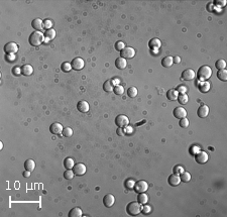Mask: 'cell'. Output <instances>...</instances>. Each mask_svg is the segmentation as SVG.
Masks as SVG:
<instances>
[{"label": "cell", "instance_id": "cell-47", "mask_svg": "<svg viewBox=\"0 0 227 217\" xmlns=\"http://www.w3.org/2000/svg\"><path fill=\"white\" fill-rule=\"evenodd\" d=\"M5 59L7 60V62H13L15 60V56L14 55H6L5 56Z\"/></svg>", "mask_w": 227, "mask_h": 217}, {"label": "cell", "instance_id": "cell-21", "mask_svg": "<svg viewBox=\"0 0 227 217\" xmlns=\"http://www.w3.org/2000/svg\"><path fill=\"white\" fill-rule=\"evenodd\" d=\"M211 88V84L207 82V81H202V83H200L198 85V89L200 90L202 93H206V92H208L209 90H210Z\"/></svg>", "mask_w": 227, "mask_h": 217}, {"label": "cell", "instance_id": "cell-1", "mask_svg": "<svg viewBox=\"0 0 227 217\" xmlns=\"http://www.w3.org/2000/svg\"><path fill=\"white\" fill-rule=\"evenodd\" d=\"M29 42L30 45H34V47H39L40 45H42V43L45 42V34H42V32L35 30V32H34L29 35Z\"/></svg>", "mask_w": 227, "mask_h": 217}, {"label": "cell", "instance_id": "cell-19", "mask_svg": "<svg viewBox=\"0 0 227 217\" xmlns=\"http://www.w3.org/2000/svg\"><path fill=\"white\" fill-rule=\"evenodd\" d=\"M127 66V62L125 59L123 58H117L115 60V67L117 69H119V70H123V69H125Z\"/></svg>", "mask_w": 227, "mask_h": 217}, {"label": "cell", "instance_id": "cell-40", "mask_svg": "<svg viewBox=\"0 0 227 217\" xmlns=\"http://www.w3.org/2000/svg\"><path fill=\"white\" fill-rule=\"evenodd\" d=\"M134 185H135V181L132 180V179H128V180H126L125 182V188L128 189V190H130V189L134 188Z\"/></svg>", "mask_w": 227, "mask_h": 217}, {"label": "cell", "instance_id": "cell-4", "mask_svg": "<svg viewBox=\"0 0 227 217\" xmlns=\"http://www.w3.org/2000/svg\"><path fill=\"white\" fill-rule=\"evenodd\" d=\"M4 53L6 55H15L18 52V45L15 43H7L3 48Z\"/></svg>", "mask_w": 227, "mask_h": 217}, {"label": "cell", "instance_id": "cell-6", "mask_svg": "<svg viewBox=\"0 0 227 217\" xmlns=\"http://www.w3.org/2000/svg\"><path fill=\"white\" fill-rule=\"evenodd\" d=\"M149 189V185L145 181L141 180L138 181V182H135V185H134V190L136 191L137 193H144L147 191Z\"/></svg>", "mask_w": 227, "mask_h": 217}, {"label": "cell", "instance_id": "cell-33", "mask_svg": "<svg viewBox=\"0 0 227 217\" xmlns=\"http://www.w3.org/2000/svg\"><path fill=\"white\" fill-rule=\"evenodd\" d=\"M61 69H62L63 72L68 73V72H70V71L72 70V65H71V63L64 62L62 64V66H61Z\"/></svg>", "mask_w": 227, "mask_h": 217}, {"label": "cell", "instance_id": "cell-12", "mask_svg": "<svg viewBox=\"0 0 227 217\" xmlns=\"http://www.w3.org/2000/svg\"><path fill=\"white\" fill-rule=\"evenodd\" d=\"M63 126L61 123H58V122H55L53 123L52 125L50 126V131L52 132L53 134L55 135H58V134H62L63 132Z\"/></svg>", "mask_w": 227, "mask_h": 217}, {"label": "cell", "instance_id": "cell-16", "mask_svg": "<svg viewBox=\"0 0 227 217\" xmlns=\"http://www.w3.org/2000/svg\"><path fill=\"white\" fill-rule=\"evenodd\" d=\"M77 109L80 112H83V113H85V112H88V110L90 109V106H89V103H88L87 101L82 100V101H79L78 102Z\"/></svg>", "mask_w": 227, "mask_h": 217}, {"label": "cell", "instance_id": "cell-39", "mask_svg": "<svg viewBox=\"0 0 227 217\" xmlns=\"http://www.w3.org/2000/svg\"><path fill=\"white\" fill-rule=\"evenodd\" d=\"M74 171L72 170H67L65 171V173H64V177H65V179H67V180H72V179L74 178Z\"/></svg>", "mask_w": 227, "mask_h": 217}, {"label": "cell", "instance_id": "cell-20", "mask_svg": "<svg viewBox=\"0 0 227 217\" xmlns=\"http://www.w3.org/2000/svg\"><path fill=\"white\" fill-rule=\"evenodd\" d=\"M178 96H179V92L176 89H171L167 92V98L171 101H176L178 99Z\"/></svg>", "mask_w": 227, "mask_h": 217}, {"label": "cell", "instance_id": "cell-18", "mask_svg": "<svg viewBox=\"0 0 227 217\" xmlns=\"http://www.w3.org/2000/svg\"><path fill=\"white\" fill-rule=\"evenodd\" d=\"M31 25L35 30H39V32H40V30L44 29V20H42L40 18H35V19L32 20Z\"/></svg>", "mask_w": 227, "mask_h": 217}, {"label": "cell", "instance_id": "cell-26", "mask_svg": "<svg viewBox=\"0 0 227 217\" xmlns=\"http://www.w3.org/2000/svg\"><path fill=\"white\" fill-rule=\"evenodd\" d=\"M45 42L48 40H52L56 37V30L51 29H47L45 32Z\"/></svg>", "mask_w": 227, "mask_h": 217}, {"label": "cell", "instance_id": "cell-38", "mask_svg": "<svg viewBox=\"0 0 227 217\" xmlns=\"http://www.w3.org/2000/svg\"><path fill=\"white\" fill-rule=\"evenodd\" d=\"M62 134L66 137H71L73 135V129L71 128V127H65V128L63 129Z\"/></svg>", "mask_w": 227, "mask_h": 217}, {"label": "cell", "instance_id": "cell-50", "mask_svg": "<svg viewBox=\"0 0 227 217\" xmlns=\"http://www.w3.org/2000/svg\"><path fill=\"white\" fill-rule=\"evenodd\" d=\"M215 3H217V5H221V6H224V5L226 4V1L225 0H217V1H215Z\"/></svg>", "mask_w": 227, "mask_h": 217}, {"label": "cell", "instance_id": "cell-30", "mask_svg": "<svg viewBox=\"0 0 227 217\" xmlns=\"http://www.w3.org/2000/svg\"><path fill=\"white\" fill-rule=\"evenodd\" d=\"M217 78L219 79V80L223 81V82H226L227 81V71L225 70V69L218 71L217 72Z\"/></svg>", "mask_w": 227, "mask_h": 217}, {"label": "cell", "instance_id": "cell-49", "mask_svg": "<svg viewBox=\"0 0 227 217\" xmlns=\"http://www.w3.org/2000/svg\"><path fill=\"white\" fill-rule=\"evenodd\" d=\"M116 132H117V134H118L119 136H123V135H124V130L122 129L121 127H118L117 130H116Z\"/></svg>", "mask_w": 227, "mask_h": 217}, {"label": "cell", "instance_id": "cell-11", "mask_svg": "<svg viewBox=\"0 0 227 217\" xmlns=\"http://www.w3.org/2000/svg\"><path fill=\"white\" fill-rule=\"evenodd\" d=\"M195 77H196V74L192 69H186V70L183 71V73H182L183 80L191 81V80H193V79H195Z\"/></svg>", "mask_w": 227, "mask_h": 217}, {"label": "cell", "instance_id": "cell-31", "mask_svg": "<svg viewBox=\"0 0 227 217\" xmlns=\"http://www.w3.org/2000/svg\"><path fill=\"white\" fill-rule=\"evenodd\" d=\"M137 201L140 204H146V202L149 201V196L145 193H139L138 197H137Z\"/></svg>", "mask_w": 227, "mask_h": 217}, {"label": "cell", "instance_id": "cell-32", "mask_svg": "<svg viewBox=\"0 0 227 217\" xmlns=\"http://www.w3.org/2000/svg\"><path fill=\"white\" fill-rule=\"evenodd\" d=\"M180 178H181V182H185V183L190 182L191 181V174L189 172H183L182 174H181Z\"/></svg>", "mask_w": 227, "mask_h": 217}, {"label": "cell", "instance_id": "cell-5", "mask_svg": "<svg viewBox=\"0 0 227 217\" xmlns=\"http://www.w3.org/2000/svg\"><path fill=\"white\" fill-rule=\"evenodd\" d=\"M115 124L118 127H126L129 124V119L126 115H123V114H119L118 116H116L115 118Z\"/></svg>", "mask_w": 227, "mask_h": 217}, {"label": "cell", "instance_id": "cell-25", "mask_svg": "<svg viewBox=\"0 0 227 217\" xmlns=\"http://www.w3.org/2000/svg\"><path fill=\"white\" fill-rule=\"evenodd\" d=\"M173 64H174V60H173V57H171V56L165 57L162 61V65H163V67H165V68H170Z\"/></svg>", "mask_w": 227, "mask_h": 217}, {"label": "cell", "instance_id": "cell-41", "mask_svg": "<svg viewBox=\"0 0 227 217\" xmlns=\"http://www.w3.org/2000/svg\"><path fill=\"white\" fill-rule=\"evenodd\" d=\"M179 125L182 127V128H187V127L189 126V120L187 118H182V119H180V121H179Z\"/></svg>", "mask_w": 227, "mask_h": 217}, {"label": "cell", "instance_id": "cell-24", "mask_svg": "<svg viewBox=\"0 0 227 217\" xmlns=\"http://www.w3.org/2000/svg\"><path fill=\"white\" fill-rule=\"evenodd\" d=\"M83 212L79 207H75L71 209V211L69 212V217H82Z\"/></svg>", "mask_w": 227, "mask_h": 217}, {"label": "cell", "instance_id": "cell-35", "mask_svg": "<svg viewBox=\"0 0 227 217\" xmlns=\"http://www.w3.org/2000/svg\"><path fill=\"white\" fill-rule=\"evenodd\" d=\"M137 89L135 88V87H130V88H128V90H127V95H128V97H130V98H134L136 95H137Z\"/></svg>", "mask_w": 227, "mask_h": 217}, {"label": "cell", "instance_id": "cell-27", "mask_svg": "<svg viewBox=\"0 0 227 217\" xmlns=\"http://www.w3.org/2000/svg\"><path fill=\"white\" fill-rule=\"evenodd\" d=\"M35 168V163L32 160H26L24 162V169L29 172H32Z\"/></svg>", "mask_w": 227, "mask_h": 217}, {"label": "cell", "instance_id": "cell-37", "mask_svg": "<svg viewBox=\"0 0 227 217\" xmlns=\"http://www.w3.org/2000/svg\"><path fill=\"white\" fill-rule=\"evenodd\" d=\"M113 92L116 94V95H122V94L124 93V88H123V86H121V85H116V86H114Z\"/></svg>", "mask_w": 227, "mask_h": 217}, {"label": "cell", "instance_id": "cell-14", "mask_svg": "<svg viewBox=\"0 0 227 217\" xmlns=\"http://www.w3.org/2000/svg\"><path fill=\"white\" fill-rule=\"evenodd\" d=\"M114 203H115V197L112 194H107L103 198V204L106 207H112Z\"/></svg>", "mask_w": 227, "mask_h": 217}, {"label": "cell", "instance_id": "cell-17", "mask_svg": "<svg viewBox=\"0 0 227 217\" xmlns=\"http://www.w3.org/2000/svg\"><path fill=\"white\" fill-rule=\"evenodd\" d=\"M168 182L171 186H178L181 183V178L179 175H176V174H172L170 176L169 179H168Z\"/></svg>", "mask_w": 227, "mask_h": 217}, {"label": "cell", "instance_id": "cell-22", "mask_svg": "<svg viewBox=\"0 0 227 217\" xmlns=\"http://www.w3.org/2000/svg\"><path fill=\"white\" fill-rule=\"evenodd\" d=\"M34 73V68L30 65H23L21 67V74L24 76H30Z\"/></svg>", "mask_w": 227, "mask_h": 217}, {"label": "cell", "instance_id": "cell-48", "mask_svg": "<svg viewBox=\"0 0 227 217\" xmlns=\"http://www.w3.org/2000/svg\"><path fill=\"white\" fill-rule=\"evenodd\" d=\"M12 72H13L14 75H18V74L21 73V68L14 67V68H13V71H12Z\"/></svg>", "mask_w": 227, "mask_h": 217}, {"label": "cell", "instance_id": "cell-9", "mask_svg": "<svg viewBox=\"0 0 227 217\" xmlns=\"http://www.w3.org/2000/svg\"><path fill=\"white\" fill-rule=\"evenodd\" d=\"M174 116L178 119H182L187 117V110L183 107H176L174 109V112H173Z\"/></svg>", "mask_w": 227, "mask_h": 217}, {"label": "cell", "instance_id": "cell-46", "mask_svg": "<svg viewBox=\"0 0 227 217\" xmlns=\"http://www.w3.org/2000/svg\"><path fill=\"white\" fill-rule=\"evenodd\" d=\"M141 211H142V212H144V214H149V212H150V211H152V208H150L149 207V206H144V207H142L141 208Z\"/></svg>", "mask_w": 227, "mask_h": 217}, {"label": "cell", "instance_id": "cell-7", "mask_svg": "<svg viewBox=\"0 0 227 217\" xmlns=\"http://www.w3.org/2000/svg\"><path fill=\"white\" fill-rule=\"evenodd\" d=\"M120 55H121V58L125 59V60L126 59H131L135 55V51H134V48H132L130 47H125L121 51Z\"/></svg>", "mask_w": 227, "mask_h": 217}, {"label": "cell", "instance_id": "cell-8", "mask_svg": "<svg viewBox=\"0 0 227 217\" xmlns=\"http://www.w3.org/2000/svg\"><path fill=\"white\" fill-rule=\"evenodd\" d=\"M71 65H72V69H74V70L80 71V70H82V69L84 68V65H85V63H84V60H83L82 58H75L72 61Z\"/></svg>", "mask_w": 227, "mask_h": 217}, {"label": "cell", "instance_id": "cell-28", "mask_svg": "<svg viewBox=\"0 0 227 217\" xmlns=\"http://www.w3.org/2000/svg\"><path fill=\"white\" fill-rule=\"evenodd\" d=\"M64 166H65V168L67 170H72L74 166H75V162H74L72 158H66L64 160Z\"/></svg>", "mask_w": 227, "mask_h": 217}, {"label": "cell", "instance_id": "cell-13", "mask_svg": "<svg viewBox=\"0 0 227 217\" xmlns=\"http://www.w3.org/2000/svg\"><path fill=\"white\" fill-rule=\"evenodd\" d=\"M197 114L200 118H205V117H207L209 114V107L207 105H205V104L201 105L197 110Z\"/></svg>", "mask_w": 227, "mask_h": 217}, {"label": "cell", "instance_id": "cell-53", "mask_svg": "<svg viewBox=\"0 0 227 217\" xmlns=\"http://www.w3.org/2000/svg\"><path fill=\"white\" fill-rule=\"evenodd\" d=\"M2 147H3V144H2V142H1V144H0V149L2 150Z\"/></svg>", "mask_w": 227, "mask_h": 217}, {"label": "cell", "instance_id": "cell-23", "mask_svg": "<svg viewBox=\"0 0 227 217\" xmlns=\"http://www.w3.org/2000/svg\"><path fill=\"white\" fill-rule=\"evenodd\" d=\"M160 45H162V43H160V40L159 39H157V37H155V39H152L149 42V47L152 48V50L159 48L160 47Z\"/></svg>", "mask_w": 227, "mask_h": 217}, {"label": "cell", "instance_id": "cell-43", "mask_svg": "<svg viewBox=\"0 0 227 217\" xmlns=\"http://www.w3.org/2000/svg\"><path fill=\"white\" fill-rule=\"evenodd\" d=\"M53 26V21L51 19H45L44 20V27L47 29H51Z\"/></svg>", "mask_w": 227, "mask_h": 217}, {"label": "cell", "instance_id": "cell-52", "mask_svg": "<svg viewBox=\"0 0 227 217\" xmlns=\"http://www.w3.org/2000/svg\"><path fill=\"white\" fill-rule=\"evenodd\" d=\"M23 176H24V177H29V176H30V172H29V171L25 170L24 173H23Z\"/></svg>", "mask_w": 227, "mask_h": 217}, {"label": "cell", "instance_id": "cell-36", "mask_svg": "<svg viewBox=\"0 0 227 217\" xmlns=\"http://www.w3.org/2000/svg\"><path fill=\"white\" fill-rule=\"evenodd\" d=\"M215 67L219 70H223V69H225L226 67V62L224 60H222V59H220V60H218L217 62L215 63Z\"/></svg>", "mask_w": 227, "mask_h": 217}, {"label": "cell", "instance_id": "cell-44", "mask_svg": "<svg viewBox=\"0 0 227 217\" xmlns=\"http://www.w3.org/2000/svg\"><path fill=\"white\" fill-rule=\"evenodd\" d=\"M173 172H174V174H176V175H179V174H182L184 172V169H183V167H181V166L178 165L174 168Z\"/></svg>", "mask_w": 227, "mask_h": 217}, {"label": "cell", "instance_id": "cell-45", "mask_svg": "<svg viewBox=\"0 0 227 217\" xmlns=\"http://www.w3.org/2000/svg\"><path fill=\"white\" fill-rule=\"evenodd\" d=\"M179 93H181V94H185L186 92H187V87L186 86H184V85H179L177 87V89H176Z\"/></svg>", "mask_w": 227, "mask_h": 217}, {"label": "cell", "instance_id": "cell-51", "mask_svg": "<svg viewBox=\"0 0 227 217\" xmlns=\"http://www.w3.org/2000/svg\"><path fill=\"white\" fill-rule=\"evenodd\" d=\"M173 60H174V63H177V64H179L181 62L180 57H175V58H173Z\"/></svg>", "mask_w": 227, "mask_h": 217}, {"label": "cell", "instance_id": "cell-34", "mask_svg": "<svg viewBox=\"0 0 227 217\" xmlns=\"http://www.w3.org/2000/svg\"><path fill=\"white\" fill-rule=\"evenodd\" d=\"M177 100L179 101V103L183 104V105H184V104H187V102L189 100L188 95H187V94H180V95L178 96Z\"/></svg>", "mask_w": 227, "mask_h": 217}, {"label": "cell", "instance_id": "cell-42", "mask_svg": "<svg viewBox=\"0 0 227 217\" xmlns=\"http://www.w3.org/2000/svg\"><path fill=\"white\" fill-rule=\"evenodd\" d=\"M124 48H125V43L123 42H117L115 43V48H116V51H118V52H121Z\"/></svg>", "mask_w": 227, "mask_h": 217}, {"label": "cell", "instance_id": "cell-15", "mask_svg": "<svg viewBox=\"0 0 227 217\" xmlns=\"http://www.w3.org/2000/svg\"><path fill=\"white\" fill-rule=\"evenodd\" d=\"M195 160L198 164H205L208 161V155L206 152H199V154L195 157Z\"/></svg>", "mask_w": 227, "mask_h": 217}, {"label": "cell", "instance_id": "cell-10", "mask_svg": "<svg viewBox=\"0 0 227 217\" xmlns=\"http://www.w3.org/2000/svg\"><path fill=\"white\" fill-rule=\"evenodd\" d=\"M73 171H74V174H75V175L83 176L84 174L86 173L87 169H86V166L85 165L79 163V164H75V166H74V168H73Z\"/></svg>", "mask_w": 227, "mask_h": 217}, {"label": "cell", "instance_id": "cell-2", "mask_svg": "<svg viewBox=\"0 0 227 217\" xmlns=\"http://www.w3.org/2000/svg\"><path fill=\"white\" fill-rule=\"evenodd\" d=\"M212 75V70L209 66H202L200 67V69L198 70L197 74H196V77L199 79V81H206L208 80L209 78Z\"/></svg>", "mask_w": 227, "mask_h": 217}, {"label": "cell", "instance_id": "cell-3", "mask_svg": "<svg viewBox=\"0 0 227 217\" xmlns=\"http://www.w3.org/2000/svg\"><path fill=\"white\" fill-rule=\"evenodd\" d=\"M141 204H140L138 201H133V202H130L128 205L126 206V212L129 215L132 216H136L141 212Z\"/></svg>", "mask_w": 227, "mask_h": 217}, {"label": "cell", "instance_id": "cell-29", "mask_svg": "<svg viewBox=\"0 0 227 217\" xmlns=\"http://www.w3.org/2000/svg\"><path fill=\"white\" fill-rule=\"evenodd\" d=\"M103 89L105 92H112L114 89L113 80H107L105 83L103 84Z\"/></svg>", "mask_w": 227, "mask_h": 217}]
</instances>
